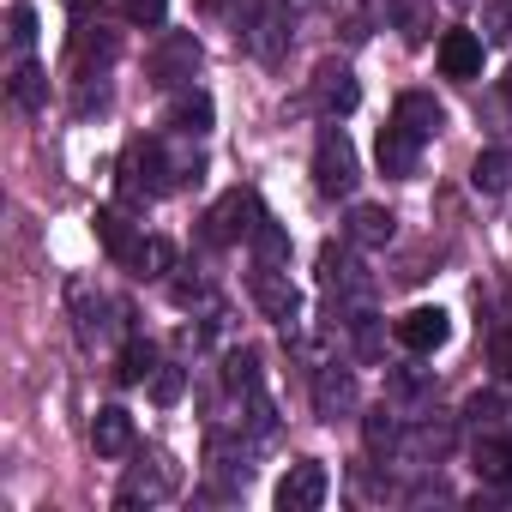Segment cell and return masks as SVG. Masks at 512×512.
<instances>
[{"label": "cell", "instance_id": "6da1fadb", "mask_svg": "<svg viewBox=\"0 0 512 512\" xmlns=\"http://www.w3.org/2000/svg\"><path fill=\"white\" fill-rule=\"evenodd\" d=\"M181 181H187V169H175L157 139H139V145L127 151V163H121V193H127V199H157V193H169V187H181Z\"/></svg>", "mask_w": 512, "mask_h": 512}, {"label": "cell", "instance_id": "7a4b0ae2", "mask_svg": "<svg viewBox=\"0 0 512 512\" xmlns=\"http://www.w3.org/2000/svg\"><path fill=\"white\" fill-rule=\"evenodd\" d=\"M356 181H362V169H356L350 133H344V127H326L320 145H314V187H320L326 199H344V193H356Z\"/></svg>", "mask_w": 512, "mask_h": 512}, {"label": "cell", "instance_id": "3957f363", "mask_svg": "<svg viewBox=\"0 0 512 512\" xmlns=\"http://www.w3.org/2000/svg\"><path fill=\"white\" fill-rule=\"evenodd\" d=\"M266 217H260V199H253V193H223L217 205H211V217H205V241L211 247H235L241 235H253V229H260Z\"/></svg>", "mask_w": 512, "mask_h": 512}, {"label": "cell", "instance_id": "277c9868", "mask_svg": "<svg viewBox=\"0 0 512 512\" xmlns=\"http://www.w3.org/2000/svg\"><path fill=\"white\" fill-rule=\"evenodd\" d=\"M272 500H278V512H314V506L326 500V464H320V458H302V464H290V470L278 476Z\"/></svg>", "mask_w": 512, "mask_h": 512}, {"label": "cell", "instance_id": "5b68a950", "mask_svg": "<svg viewBox=\"0 0 512 512\" xmlns=\"http://www.w3.org/2000/svg\"><path fill=\"white\" fill-rule=\"evenodd\" d=\"M175 482H181V470L169 464V452H151V470H145V464H133V476L121 482V494H115V500H121V506H139V500L151 506V500H169V494H175Z\"/></svg>", "mask_w": 512, "mask_h": 512}, {"label": "cell", "instance_id": "8992f818", "mask_svg": "<svg viewBox=\"0 0 512 512\" xmlns=\"http://www.w3.org/2000/svg\"><path fill=\"white\" fill-rule=\"evenodd\" d=\"M446 338H452V314H446V308H410V314L398 320V344L416 350V356H434Z\"/></svg>", "mask_w": 512, "mask_h": 512}, {"label": "cell", "instance_id": "52a82bcc", "mask_svg": "<svg viewBox=\"0 0 512 512\" xmlns=\"http://www.w3.org/2000/svg\"><path fill=\"white\" fill-rule=\"evenodd\" d=\"M374 157H380V175H392V181H404V175H416V163H422V139L410 133V127H380V145H374Z\"/></svg>", "mask_w": 512, "mask_h": 512}, {"label": "cell", "instance_id": "ba28073f", "mask_svg": "<svg viewBox=\"0 0 512 512\" xmlns=\"http://www.w3.org/2000/svg\"><path fill=\"white\" fill-rule=\"evenodd\" d=\"M356 410V374L350 368H320L314 374V416L320 422H338Z\"/></svg>", "mask_w": 512, "mask_h": 512}, {"label": "cell", "instance_id": "9c48e42d", "mask_svg": "<svg viewBox=\"0 0 512 512\" xmlns=\"http://www.w3.org/2000/svg\"><path fill=\"white\" fill-rule=\"evenodd\" d=\"M434 55H440V73L446 79H476L482 73V37L476 31H446Z\"/></svg>", "mask_w": 512, "mask_h": 512}, {"label": "cell", "instance_id": "30bf717a", "mask_svg": "<svg viewBox=\"0 0 512 512\" xmlns=\"http://www.w3.org/2000/svg\"><path fill=\"white\" fill-rule=\"evenodd\" d=\"M253 302H260L272 320H284V326H290L296 308H302V296L290 290V278H284L278 266H260V272H253Z\"/></svg>", "mask_w": 512, "mask_h": 512}, {"label": "cell", "instance_id": "8fae6325", "mask_svg": "<svg viewBox=\"0 0 512 512\" xmlns=\"http://www.w3.org/2000/svg\"><path fill=\"white\" fill-rule=\"evenodd\" d=\"M193 73H199V43L193 37H169L157 49V61H151V79L157 85H187Z\"/></svg>", "mask_w": 512, "mask_h": 512}, {"label": "cell", "instance_id": "7c38bea8", "mask_svg": "<svg viewBox=\"0 0 512 512\" xmlns=\"http://www.w3.org/2000/svg\"><path fill=\"white\" fill-rule=\"evenodd\" d=\"M314 97H320V109H326V115H350L362 91H356V79H350V67H344V61H326V67L314 73Z\"/></svg>", "mask_w": 512, "mask_h": 512}, {"label": "cell", "instance_id": "4fadbf2b", "mask_svg": "<svg viewBox=\"0 0 512 512\" xmlns=\"http://www.w3.org/2000/svg\"><path fill=\"white\" fill-rule=\"evenodd\" d=\"M392 121H398V127H410L416 139H434V133L446 127V109H440L434 97H422V91H404V97H398V109H392Z\"/></svg>", "mask_w": 512, "mask_h": 512}, {"label": "cell", "instance_id": "5bb4252c", "mask_svg": "<svg viewBox=\"0 0 512 512\" xmlns=\"http://www.w3.org/2000/svg\"><path fill=\"white\" fill-rule=\"evenodd\" d=\"M91 446H97L103 458H121V452L133 446V416H127L121 404L97 410V422H91Z\"/></svg>", "mask_w": 512, "mask_h": 512}, {"label": "cell", "instance_id": "9a60e30c", "mask_svg": "<svg viewBox=\"0 0 512 512\" xmlns=\"http://www.w3.org/2000/svg\"><path fill=\"white\" fill-rule=\"evenodd\" d=\"M392 235H398V217L386 205H356L350 211V241L356 247H386Z\"/></svg>", "mask_w": 512, "mask_h": 512}, {"label": "cell", "instance_id": "2e32d148", "mask_svg": "<svg viewBox=\"0 0 512 512\" xmlns=\"http://www.w3.org/2000/svg\"><path fill=\"white\" fill-rule=\"evenodd\" d=\"M470 187H476L482 199H500V193L512 187V151H500V145L482 151V157L470 163Z\"/></svg>", "mask_w": 512, "mask_h": 512}, {"label": "cell", "instance_id": "e0dca14e", "mask_svg": "<svg viewBox=\"0 0 512 512\" xmlns=\"http://www.w3.org/2000/svg\"><path fill=\"white\" fill-rule=\"evenodd\" d=\"M127 266H133V278H163V272L175 266V247H169L163 235H145V241H133Z\"/></svg>", "mask_w": 512, "mask_h": 512}, {"label": "cell", "instance_id": "ac0fdd59", "mask_svg": "<svg viewBox=\"0 0 512 512\" xmlns=\"http://www.w3.org/2000/svg\"><path fill=\"white\" fill-rule=\"evenodd\" d=\"M476 476L494 488H512V440H482L476 446Z\"/></svg>", "mask_w": 512, "mask_h": 512}, {"label": "cell", "instance_id": "d6986e66", "mask_svg": "<svg viewBox=\"0 0 512 512\" xmlns=\"http://www.w3.org/2000/svg\"><path fill=\"white\" fill-rule=\"evenodd\" d=\"M169 127H175V133H205V127H211V97H205V91H187V97H175V109H169Z\"/></svg>", "mask_w": 512, "mask_h": 512}, {"label": "cell", "instance_id": "ffe728a7", "mask_svg": "<svg viewBox=\"0 0 512 512\" xmlns=\"http://www.w3.org/2000/svg\"><path fill=\"white\" fill-rule=\"evenodd\" d=\"M157 374V350L145 344V338H127V350H121V368H115V380L121 386H139V380H151Z\"/></svg>", "mask_w": 512, "mask_h": 512}, {"label": "cell", "instance_id": "44dd1931", "mask_svg": "<svg viewBox=\"0 0 512 512\" xmlns=\"http://www.w3.org/2000/svg\"><path fill=\"white\" fill-rule=\"evenodd\" d=\"M13 103H19V109H43V103H49V79H43L37 61H19V73H13Z\"/></svg>", "mask_w": 512, "mask_h": 512}, {"label": "cell", "instance_id": "7402d4cb", "mask_svg": "<svg viewBox=\"0 0 512 512\" xmlns=\"http://www.w3.org/2000/svg\"><path fill=\"white\" fill-rule=\"evenodd\" d=\"M253 253H260V266H284V260H290V235L266 217L260 229H253Z\"/></svg>", "mask_w": 512, "mask_h": 512}, {"label": "cell", "instance_id": "603a6c76", "mask_svg": "<svg viewBox=\"0 0 512 512\" xmlns=\"http://www.w3.org/2000/svg\"><path fill=\"white\" fill-rule=\"evenodd\" d=\"M97 241H103L109 253H121V260H127V253H133V235H127V217H121V211H97Z\"/></svg>", "mask_w": 512, "mask_h": 512}, {"label": "cell", "instance_id": "cb8c5ba5", "mask_svg": "<svg viewBox=\"0 0 512 512\" xmlns=\"http://www.w3.org/2000/svg\"><path fill=\"white\" fill-rule=\"evenodd\" d=\"M368 452H398V422H392V410H368Z\"/></svg>", "mask_w": 512, "mask_h": 512}, {"label": "cell", "instance_id": "d4e9b609", "mask_svg": "<svg viewBox=\"0 0 512 512\" xmlns=\"http://www.w3.org/2000/svg\"><path fill=\"white\" fill-rule=\"evenodd\" d=\"M163 13H169V0H127V19H133V25H145V31H157V25H163Z\"/></svg>", "mask_w": 512, "mask_h": 512}, {"label": "cell", "instance_id": "484cf974", "mask_svg": "<svg viewBox=\"0 0 512 512\" xmlns=\"http://www.w3.org/2000/svg\"><path fill=\"white\" fill-rule=\"evenodd\" d=\"M181 386H187V380H181V368H157V374H151V398H157V404H175V398H181Z\"/></svg>", "mask_w": 512, "mask_h": 512}, {"label": "cell", "instance_id": "4316f807", "mask_svg": "<svg viewBox=\"0 0 512 512\" xmlns=\"http://www.w3.org/2000/svg\"><path fill=\"white\" fill-rule=\"evenodd\" d=\"M223 380H229L235 392H253V350H235V356H229V374H223Z\"/></svg>", "mask_w": 512, "mask_h": 512}, {"label": "cell", "instance_id": "83f0119b", "mask_svg": "<svg viewBox=\"0 0 512 512\" xmlns=\"http://www.w3.org/2000/svg\"><path fill=\"white\" fill-rule=\"evenodd\" d=\"M488 362H494V374H500V380H512V326H506V332H494Z\"/></svg>", "mask_w": 512, "mask_h": 512}, {"label": "cell", "instance_id": "f1b7e54d", "mask_svg": "<svg viewBox=\"0 0 512 512\" xmlns=\"http://www.w3.org/2000/svg\"><path fill=\"white\" fill-rule=\"evenodd\" d=\"M13 43H19V49L37 43V13H31V7H13Z\"/></svg>", "mask_w": 512, "mask_h": 512}, {"label": "cell", "instance_id": "f546056e", "mask_svg": "<svg viewBox=\"0 0 512 512\" xmlns=\"http://www.w3.org/2000/svg\"><path fill=\"white\" fill-rule=\"evenodd\" d=\"M464 416H470V422H500V398H494V392H476V398L464 404Z\"/></svg>", "mask_w": 512, "mask_h": 512}, {"label": "cell", "instance_id": "4dcf8cb0", "mask_svg": "<svg viewBox=\"0 0 512 512\" xmlns=\"http://www.w3.org/2000/svg\"><path fill=\"white\" fill-rule=\"evenodd\" d=\"M199 296H205V284H199V278H193V284H187V278H181V284H175V308H193V302H199Z\"/></svg>", "mask_w": 512, "mask_h": 512}, {"label": "cell", "instance_id": "1f68e13d", "mask_svg": "<svg viewBox=\"0 0 512 512\" xmlns=\"http://www.w3.org/2000/svg\"><path fill=\"white\" fill-rule=\"evenodd\" d=\"M500 97H506V109H512V73H506V79H500Z\"/></svg>", "mask_w": 512, "mask_h": 512}]
</instances>
